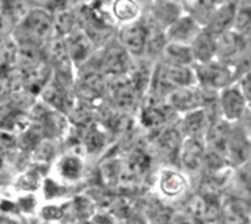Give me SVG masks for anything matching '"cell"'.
I'll list each match as a JSON object with an SVG mask.
<instances>
[{
    "label": "cell",
    "instance_id": "6da1fadb",
    "mask_svg": "<svg viewBox=\"0 0 251 224\" xmlns=\"http://www.w3.org/2000/svg\"><path fill=\"white\" fill-rule=\"evenodd\" d=\"M10 38L21 48L43 53L56 38L51 12L47 9H28L18 21Z\"/></svg>",
    "mask_w": 251,
    "mask_h": 224
},
{
    "label": "cell",
    "instance_id": "7a4b0ae2",
    "mask_svg": "<svg viewBox=\"0 0 251 224\" xmlns=\"http://www.w3.org/2000/svg\"><path fill=\"white\" fill-rule=\"evenodd\" d=\"M193 75L196 85L210 92H219L235 82L234 69L218 59L204 63H194Z\"/></svg>",
    "mask_w": 251,
    "mask_h": 224
},
{
    "label": "cell",
    "instance_id": "3957f363",
    "mask_svg": "<svg viewBox=\"0 0 251 224\" xmlns=\"http://www.w3.org/2000/svg\"><path fill=\"white\" fill-rule=\"evenodd\" d=\"M191 188V179L181 172L176 166L166 164L160 167L156 173L154 180V189L156 195L166 201V202H178L187 194Z\"/></svg>",
    "mask_w": 251,
    "mask_h": 224
},
{
    "label": "cell",
    "instance_id": "277c9868",
    "mask_svg": "<svg viewBox=\"0 0 251 224\" xmlns=\"http://www.w3.org/2000/svg\"><path fill=\"white\" fill-rule=\"evenodd\" d=\"M221 117L228 123H237L250 116V100L234 82L216 95Z\"/></svg>",
    "mask_w": 251,
    "mask_h": 224
},
{
    "label": "cell",
    "instance_id": "5b68a950",
    "mask_svg": "<svg viewBox=\"0 0 251 224\" xmlns=\"http://www.w3.org/2000/svg\"><path fill=\"white\" fill-rule=\"evenodd\" d=\"M218 92L204 91L200 87H197L196 84H193V85L182 87V88L172 91L166 97V103L169 104V107L174 110V113L176 116H181V114H185V113H190L194 110L204 109V106Z\"/></svg>",
    "mask_w": 251,
    "mask_h": 224
},
{
    "label": "cell",
    "instance_id": "8992f818",
    "mask_svg": "<svg viewBox=\"0 0 251 224\" xmlns=\"http://www.w3.org/2000/svg\"><path fill=\"white\" fill-rule=\"evenodd\" d=\"M147 22L144 18L118 26L115 31V41L124 48V51L134 60H141L144 56L146 41H147Z\"/></svg>",
    "mask_w": 251,
    "mask_h": 224
},
{
    "label": "cell",
    "instance_id": "52a82bcc",
    "mask_svg": "<svg viewBox=\"0 0 251 224\" xmlns=\"http://www.w3.org/2000/svg\"><path fill=\"white\" fill-rule=\"evenodd\" d=\"M206 145L204 141L184 138L176 156L175 166L184 172L190 179L193 176H200L204 170L206 161Z\"/></svg>",
    "mask_w": 251,
    "mask_h": 224
},
{
    "label": "cell",
    "instance_id": "ba28073f",
    "mask_svg": "<svg viewBox=\"0 0 251 224\" xmlns=\"http://www.w3.org/2000/svg\"><path fill=\"white\" fill-rule=\"evenodd\" d=\"M97 4L115 28L141 19L144 12L138 0H97Z\"/></svg>",
    "mask_w": 251,
    "mask_h": 224
},
{
    "label": "cell",
    "instance_id": "9c48e42d",
    "mask_svg": "<svg viewBox=\"0 0 251 224\" xmlns=\"http://www.w3.org/2000/svg\"><path fill=\"white\" fill-rule=\"evenodd\" d=\"M181 15H184V7L179 0H150L144 4L143 12V18L162 31H165Z\"/></svg>",
    "mask_w": 251,
    "mask_h": 224
},
{
    "label": "cell",
    "instance_id": "30bf717a",
    "mask_svg": "<svg viewBox=\"0 0 251 224\" xmlns=\"http://www.w3.org/2000/svg\"><path fill=\"white\" fill-rule=\"evenodd\" d=\"M54 178L63 186H71L78 183L85 175V161L81 156L74 153L62 154L56 158L53 166Z\"/></svg>",
    "mask_w": 251,
    "mask_h": 224
},
{
    "label": "cell",
    "instance_id": "8fae6325",
    "mask_svg": "<svg viewBox=\"0 0 251 224\" xmlns=\"http://www.w3.org/2000/svg\"><path fill=\"white\" fill-rule=\"evenodd\" d=\"M201 29H203V26L194 18L184 13L165 29L166 43L191 45V43L196 40V37L201 32Z\"/></svg>",
    "mask_w": 251,
    "mask_h": 224
},
{
    "label": "cell",
    "instance_id": "7c38bea8",
    "mask_svg": "<svg viewBox=\"0 0 251 224\" xmlns=\"http://www.w3.org/2000/svg\"><path fill=\"white\" fill-rule=\"evenodd\" d=\"M176 126L179 129L182 139L191 138V139L204 141V136L210 126V120H209L204 109H200V110H194V112L178 116Z\"/></svg>",
    "mask_w": 251,
    "mask_h": 224
},
{
    "label": "cell",
    "instance_id": "4fadbf2b",
    "mask_svg": "<svg viewBox=\"0 0 251 224\" xmlns=\"http://www.w3.org/2000/svg\"><path fill=\"white\" fill-rule=\"evenodd\" d=\"M237 4H218L213 10L210 19L204 25V29L215 37H221L232 29L234 18H235Z\"/></svg>",
    "mask_w": 251,
    "mask_h": 224
},
{
    "label": "cell",
    "instance_id": "5bb4252c",
    "mask_svg": "<svg viewBox=\"0 0 251 224\" xmlns=\"http://www.w3.org/2000/svg\"><path fill=\"white\" fill-rule=\"evenodd\" d=\"M194 63H204L216 59L218 54V37L207 32L204 28L196 37L190 45Z\"/></svg>",
    "mask_w": 251,
    "mask_h": 224
},
{
    "label": "cell",
    "instance_id": "9a60e30c",
    "mask_svg": "<svg viewBox=\"0 0 251 224\" xmlns=\"http://www.w3.org/2000/svg\"><path fill=\"white\" fill-rule=\"evenodd\" d=\"M157 62L171 66H181V67H191L194 65L190 45H181L172 43H166Z\"/></svg>",
    "mask_w": 251,
    "mask_h": 224
},
{
    "label": "cell",
    "instance_id": "2e32d148",
    "mask_svg": "<svg viewBox=\"0 0 251 224\" xmlns=\"http://www.w3.org/2000/svg\"><path fill=\"white\" fill-rule=\"evenodd\" d=\"M94 1H97V0H81V3H85V4H88V3H94Z\"/></svg>",
    "mask_w": 251,
    "mask_h": 224
},
{
    "label": "cell",
    "instance_id": "e0dca14e",
    "mask_svg": "<svg viewBox=\"0 0 251 224\" xmlns=\"http://www.w3.org/2000/svg\"><path fill=\"white\" fill-rule=\"evenodd\" d=\"M138 1H140V3H141L143 6H144V4H147V3H149L150 0H138Z\"/></svg>",
    "mask_w": 251,
    "mask_h": 224
}]
</instances>
